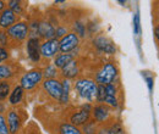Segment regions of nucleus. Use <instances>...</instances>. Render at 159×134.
I'll use <instances>...</instances> for the list:
<instances>
[{
    "instance_id": "f257e3e1",
    "label": "nucleus",
    "mask_w": 159,
    "mask_h": 134,
    "mask_svg": "<svg viewBox=\"0 0 159 134\" xmlns=\"http://www.w3.org/2000/svg\"><path fill=\"white\" fill-rule=\"evenodd\" d=\"M100 63L98 67L93 68L87 77L92 78L98 85H108L120 79V68L118 61L114 58H100Z\"/></svg>"
},
{
    "instance_id": "f03ea898",
    "label": "nucleus",
    "mask_w": 159,
    "mask_h": 134,
    "mask_svg": "<svg viewBox=\"0 0 159 134\" xmlns=\"http://www.w3.org/2000/svg\"><path fill=\"white\" fill-rule=\"evenodd\" d=\"M98 84L89 77L81 76L71 82V95H75L84 104H96Z\"/></svg>"
},
{
    "instance_id": "7ed1b4c3",
    "label": "nucleus",
    "mask_w": 159,
    "mask_h": 134,
    "mask_svg": "<svg viewBox=\"0 0 159 134\" xmlns=\"http://www.w3.org/2000/svg\"><path fill=\"white\" fill-rule=\"evenodd\" d=\"M88 44H89L91 49L99 56L113 58L118 51V46L114 43V40L102 32L97 33L94 37L89 39Z\"/></svg>"
},
{
    "instance_id": "20e7f679",
    "label": "nucleus",
    "mask_w": 159,
    "mask_h": 134,
    "mask_svg": "<svg viewBox=\"0 0 159 134\" xmlns=\"http://www.w3.org/2000/svg\"><path fill=\"white\" fill-rule=\"evenodd\" d=\"M9 38V49H19L30 38V27L27 19H21L6 31Z\"/></svg>"
},
{
    "instance_id": "39448f33",
    "label": "nucleus",
    "mask_w": 159,
    "mask_h": 134,
    "mask_svg": "<svg viewBox=\"0 0 159 134\" xmlns=\"http://www.w3.org/2000/svg\"><path fill=\"white\" fill-rule=\"evenodd\" d=\"M43 73L42 68L39 67H33L28 71H25L17 80V84L26 92V95L33 94L37 90H39L40 84L43 82Z\"/></svg>"
},
{
    "instance_id": "423d86ee",
    "label": "nucleus",
    "mask_w": 159,
    "mask_h": 134,
    "mask_svg": "<svg viewBox=\"0 0 159 134\" xmlns=\"http://www.w3.org/2000/svg\"><path fill=\"white\" fill-rule=\"evenodd\" d=\"M28 118V114L23 107H7L5 119L10 134H20Z\"/></svg>"
},
{
    "instance_id": "0eeeda50",
    "label": "nucleus",
    "mask_w": 159,
    "mask_h": 134,
    "mask_svg": "<svg viewBox=\"0 0 159 134\" xmlns=\"http://www.w3.org/2000/svg\"><path fill=\"white\" fill-rule=\"evenodd\" d=\"M61 79H43L40 84V97L43 102L48 104H59V99L61 95Z\"/></svg>"
},
{
    "instance_id": "6e6552de",
    "label": "nucleus",
    "mask_w": 159,
    "mask_h": 134,
    "mask_svg": "<svg viewBox=\"0 0 159 134\" xmlns=\"http://www.w3.org/2000/svg\"><path fill=\"white\" fill-rule=\"evenodd\" d=\"M26 70L19 61L10 58L0 63V80H19Z\"/></svg>"
},
{
    "instance_id": "1a4fd4ad",
    "label": "nucleus",
    "mask_w": 159,
    "mask_h": 134,
    "mask_svg": "<svg viewBox=\"0 0 159 134\" xmlns=\"http://www.w3.org/2000/svg\"><path fill=\"white\" fill-rule=\"evenodd\" d=\"M83 56L74 58L71 62H69L65 67L60 70V78L69 79V80H75L83 75L84 71V63H83Z\"/></svg>"
},
{
    "instance_id": "9d476101",
    "label": "nucleus",
    "mask_w": 159,
    "mask_h": 134,
    "mask_svg": "<svg viewBox=\"0 0 159 134\" xmlns=\"http://www.w3.org/2000/svg\"><path fill=\"white\" fill-rule=\"evenodd\" d=\"M115 112H116L115 110L110 109L104 104H93L91 110V116H92V119H94L98 123V126H100L116 118L118 116Z\"/></svg>"
},
{
    "instance_id": "9b49d317",
    "label": "nucleus",
    "mask_w": 159,
    "mask_h": 134,
    "mask_svg": "<svg viewBox=\"0 0 159 134\" xmlns=\"http://www.w3.org/2000/svg\"><path fill=\"white\" fill-rule=\"evenodd\" d=\"M39 51L42 62H43V67H44L45 65L50 63V61H53V58L59 54V40L55 38L49 39V40H42Z\"/></svg>"
},
{
    "instance_id": "f8f14e48",
    "label": "nucleus",
    "mask_w": 159,
    "mask_h": 134,
    "mask_svg": "<svg viewBox=\"0 0 159 134\" xmlns=\"http://www.w3.org/2000/svg\"><path fill=\"white\" fill-rule=\"evenodd\" d=\"M40 40L39 38H33L30 37L27 39V41L25 43V48H26V54H27V58L31 62V65H34L36 67H43V62H42V58H40Z\"/></svg>"
},
{
    "instance_id": "ddd939ff",
    "label": "nucleus",
    "mask_w": 159,
    "mask_h": 134,
    "mask_svg": "<svg viewBox=\"0 0 159 134\" xmlns=\"http://www.w3.org/2000/svg\"><path fill=\"white\" fill-rule=\"evenodd\" d=\"M81 44L82 40L74 32H69L61 39H59V53L61 54L75 53L81 49Z\"/></svg>"
},
{
    "instance_id": "4468645a",
    "label": "nucleus",
    "mask_w": 159,
    "mask_h": 134,
    "mask_svg": "<svg viewBox=\"0 0 159 134\" xmlns=\"http://www.w3.org/2000/svg\"><path fill=\"white\" fill-rule=\"evenodd\" d=\"M6 101H7V107H23V109H26V105H27L26 92L19 84H15V87L12 88Z\"/></svg>"
},
{
    "instance_id": "2eb2a0df",
    "label": "nucleus",
    "mask_w": 159,
    "mask_h": 134,
    "mask_svg": "<svg viewBox=\"0 0 159 134\" xmlns=\"http://www.w3.org/2000/svg\"><path fill=\"white\" fill-rule=\"evenodd\" d=\"M38 38L40 40H49V39L55 38V27L45 19L44 15H42L39 19Z\"/></svg>"
},
{
    "instance_id": "dca6fc26",
    "label": "nucleus",
    "mask_w": 159,
    "mask_h": 134,
    "mask_svg": "<svg viewBox=\"0 0 159 134\" xmlns=\"http://www.w3.org/2000/svg\"><path fill=\"white\" fill-rule=\"evenodd\" d=\"M21 17L17 16L15 12H12L9 7H5L0 12V31H7L11 26L21 21Z\"/></svg>"
},
{
    "instance_id": "f3484780",
    "label": "nucleus",
    "mask_w": 159,
    "mask_h": 134,
    "mask_svg": "<svg viewBox=\"0 0 159 134\" xmlns=\"http://www.w3.org/2000/svg\"><path fill=\"white\" fill-rule=\"evenodd\" d=\"M81 56V49L77 50V51H75V53H69V54H61L59 53L55 58H53V65L58 68V70H61L62 67H65L69 62H71L74 58H79Z\"/></svg>"
},
{
    "instance_id": "a211bd4d",
    "label": "nucleus",
    "mask_w": 159,
    "mask_h": 134,
    "mask_svg": "<svg viewBox=\"0 0 159 134\" xmlns=\"http://www.w3.org/2000/svg\"><path fill=\"white\" fill-rule=\"evenodd\" d=\"M61 79V95L59 99V105L60 106H67L70 105L71 102V82L72 80H69V79H64V78H60Z\"/></svg>"
},
{
    "instance_id": "6ab92c4d",
    "label": "nucleus",
    "mask_w": 159,
    "mask_h": 134,
    "mask_svg": "<svg viewBox=\"0 0 159 134\" xmlns=\"http://www.w3.org/2000/svg\"><path fill=\"white\" fill-rule=\"evenodd\" d=\"M6 7H9L12 12H15L17 16H25L27 14L28 9V1H22V0H9L6 1Z\"/></svg>"
},
{
    "instance_id": "aec40b11",
    "label": "nucleus",
    "mask_w": 159,
    "mask_h": 134,
    "mask_svg": "<svg viewBox=\"0 0 159 134\" xmlns=\"http://www.w3.org/2000/svg\"><path fill=\"white\" fill-rule=\"evenodd\" d=\"M16 80H0V102H5L10 95Z\"/></svg>"
},
{
    "instance_id": "412c9836",
    "label": "nucleus",
    "mask_w": 159,
    "mask_h": 134,
    "mask_svg": "<svg viewBox=\"0 0 159 134\" xmlns=\"http://www.w3.org/2000/svg\"><path fill=\"white\" fill-rule=\"evenodd\" d=\"M42 73H43L44 79H57V78H60V70H58L52 62L45 65L42 68Z\"/></svg>"
},
{
    "instance_id": "4be33fe9",
    "label": "nucleus",
    "mask_w": 159,
    "mask_h": 134,
    "mask_svg": "<svg viewBox=\"0 0 159 134\" xmlns=\"http://www.w3.org/2000/svg\"><path fill=\"white\" fill-rule=\"evenodd\" d=\"M98 128H99L98 123H97L94 119L91 118V119H89L84 126H82L80 129H81V133L82 134H97Z\"/></svg>"
},
{
    "instance_id": "5701e85b",
    "label": "nucleus",
    "mask_w": 159,
    "mask_h": 134,
    "mask_svg": "<svg viewBox=\"0 0 159 134\" xmlns=\"http://www.w3.org/2000/svg\"><path fill=\"white\" fill-rule=\"evenodd\" d=\"M20 134H43L40 132L39 127L37 126V123L34 121H31L28 123L25 124V127L22 128Z\"/></svg>"
},
{
    "instance_id": "b1692460",
    "label": "nucleus",
    "mask_w": 159,
    "mask_h": 134,
    "mask_svg": "<svg viewBox=\"0 0 159 134\" xmlns=\"http://www.w3.org/2000/svg\"><path fill=\"white\" fill-rule=\"evenodd\" d=\"M105 97H107L105 87H104V85H98V88H97V97H96V104H103Z\"/></svg>"
},
{
    "instance_id": "393cba45",
    "label": "nucleus",
    "mask_w": 159,
    "mask_h": 134,
    "mask_svg": "<svg viewBox=\"0 0 159 134\" xmlns=\"http://www.w3.org/2000/svg\"><path fill=\"white\" fill-rule=\"evenodd\" d=\"M10 58H11L10 49L0 46V62H5V61H7V60H10Z\"/></svg>"
},
{
    "instance_id": "a878e982",
    "label": "nucleus",
    "mask_w": 159,
    "mask_h": 134,
    "mask_svg": "<svg viewBox=\"0 0 159 134\" xmlns=\"http://www.w3.org/2000/svg\"><path fill=\"white\" fill-rule=\"evenodd\" d=\"M0 134H10L7 124H6L5 115H2V114H0Z\"/></svg>"
},
{
    "instance_id": "bb28decb",
    "label": "nucleus",
    "mask_w": 159,
    "mask_h": 134,
    "mask_svg": "<svg viewBox=\"0 0 159 134\" xmlns=\"http://www.w3.org/2000/svg\"><path fill=\"white\" fill-rule=\"evenodd\" d=\"M134 31H135V34H136V36H139V34H141V24H139V12H136L135 16H134Z\"/></svg>"
},
{
    "instance_id": "cd10ccee",
    "label": "nucleus",
    "mask_w": 159,
    "mask_h": 134,
    "mask_svg": "<svg viewBox=\"0 0 159 134\" xmlns=\"http://www.w3.org/2000/svg\"><path fill=\"white\" fill-rule=\"evenodd\" d=\"M0 46L9 49V38H7L6 31H0Z\"/></svg>"
},
{
    "instance_id": "c85d7f7f",
    "label": "nucleus",
    "mask_w": 159,
    "mask_h": 134,
    "mask_svg": "<svg viewBox=\"0 0 159 134\" xmlns=\"http://www.w3.org/2000/svg\"><path fill=\"white\" fill-rule=\"evenodd\" d=\"M143 73V76L146 78V82H147V84H148V89H149V92H152V89H153V83H154V76L153 75H151V76H147L144 72H142Z\"/></svg>"
},
{
    "instance_id": "c756f323",
    "label": "nucleus",
    "mask_w": 159,
    "mask_h": 134,
    "mask_svg": "<svg viewBox=\"0 0 159 134\" xmlns=\"http://www.w3.org/2000/svg\"><path fill=\"white\" fill-rule=\"evenodd\" d=\"M6 7V1H2V0H0V12L4 10Z\"/></svg>"
},
{
    "instance_id": "7c9ffc66",
    "label": "nucleus",
    "mask_w": 159,
    "mask_h": 134,
    "mask_svg": "<svg viewBox=\"0 0 159 134\" xmlns=\"http://www.w3.org/2000/svg\"><path fill=\"white\" fill-rule=\"evenodd\" d=\"M0 63H1V62H0Z\"/></svg>"
}]
</instances>
